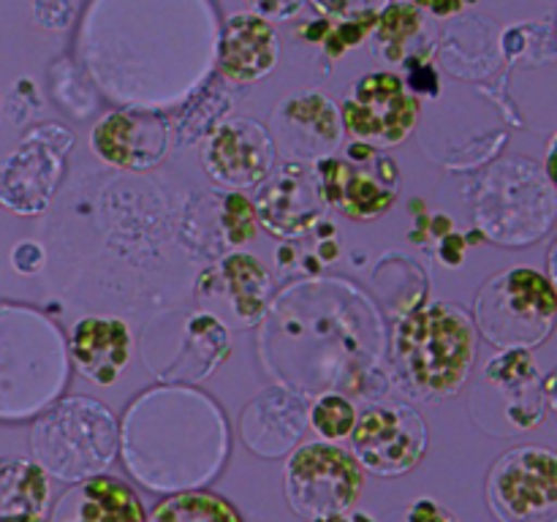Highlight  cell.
Segmentation results:
<instances>
[{"mask_svg": "<svg viewBox=\"0 0 557 522\" xmlns=\"http://www.w3.org/2000/svg\"><path fill=\"white\" fill-rule=\"evenodd\" d=\"M47 522H147L139 493L125 478L101 473L65 489Z\"/></svg>", "mask_w": 557, "mask_h": 522, "instance_id": "obj_19", "label": "cell"}, {"mask_svg": "<svg viewBox=\"0 0 557 522\" xmlns=\"http://www.w3.org/2000/svg\"><path fill=\"white\" fill-rule=\"evenodd\" d=\"M221 217H223V234H226L228 245H245L253 239L256 234L253 201H248L239 194H226L221 204Z\"/></svg>", "mask_w": 557, "mask_h": 522, "instance_id": "obj_26", "label": "cell"}, {"mask_svg": "<svg viewBox=\"0 0 557 522\" xmlns=\"http://www.w3.org/2000/svg\"><path fill=\"white\" fill-rule=\"evenodd\" d=\"M270 291V272L256 256L234 253L215 270L205 272L199 297H210V304H221L237 324L248 326L261 315Z\"/></svg>", "mask_w": 557, "mask_h": 522, "instance_id": "obj_20", "label": "cell"}, {"mask_svg": "<svg viewBox=\"0 0 557 522\" xmlns=\"http://www.w3.org/2000/svg\"><path fill=\"white\" fill-rule=\"evenodd\" d=\"M364 489V471L351 451L326 440L302 444L283 468L288 509L302 520L348 511Z\"/></svg>", "mask_w": 557, "mask_h": 522, "instance_id": "obj_7", "label": "cell"}, {"mask_svg": "<svg viewBox=\"0 0 557 522\" xmlns=\"http://www.w3.org/2000/svg\"><path fill=\"white\" fill-rule=\"evenodd\" d=\"M357 408L348 397L343 395H324L313 402V408L308 411L310 424H313L315 433L326 440V444H337V440H346L351 435L354 424H357Z\"/></svg>", "mask_w": 557, "mask_h": 522, "instance_id": "obj_25", "label": "cell"}, {"mask_svg": "<svg viewBox=\"0 0 557 522\" xmlns=\"http://www.w3.org/2000/svg\"><path fill=\"white\" fill-rule=\"evenodd\" d=\"M392 0H313L315 9L330 22H370L379 20L381 11Z\"/></svg>", "mask_w": 557, "mask_h": 522, "instance_id": "obj_27", "label": "cell"}, {"mask_svg": "<svg viewBox=\"0 0 557 522\" xmlns=\"http://www.w3.org/2000/svg\"><path fill=\"white\" fill-rule=\"evenodd\" d=\"M403 82H406L408 90L419 92V96H438V74H435L433 63L411 65V69H408V76Z\"/></svg>", "mask_w": 557, "mask_h": 522, "instance_id": "obj_32", "label": "cell"}, {"mask_svg": "<svg viewBox=\"0 0 557 522\" xmlns=\"http://www.w3.org/2000/svg\"><path fill=\"white\" fill-rule=\"evenodd\" d=\"M395 359L422 397H455L476 362V326L468 310L433 302L397 324Z\"/></svg>", "mask_w": 557, "mask_h": 522, "instance_id": "obj_4", "label": "cell"}, {"mask_svg": "<svg viewBox=\"0 0 557 522\" xmlns=\"http://www.w3.org/2000/svg\"><path fill=\"white\" fill-rule=\"evenodd\" d=\"M555 283L539 270L515 266L490 277L473 302V326L500 351H531L555 330Z\"/></svg>", "mask_w": 557, "mask_h": 522, "instance_id": "obj_5", "label": "cell"}, {"mask_svg": "<svg viewBox=\"0 0 557 522\" xmlns=\"http://www.w3.org/2000/svg\"><path fill=\"white\" fill-rule=\"evenodd\" d=\"M310 522H379L373 514L368 511H341V514H326L319 517V520H310Z\"/></svg>", "mask_w": 557, "mask_h": 522, "instance_id": "obj_36", "label": "cell"}, {"mask_svg": "<svg viewBox=\"0 0 557 522\" xmlns=\"http://www.w3.org/2000/svg\"><path fill=\"white\" fill-rule=\"evenodd\" d=\"M125 468L152 493H185L210 482L226 462L223 413L194 389H152L120 427Z\"/></svg>", "mask_w": 557, "mask_h": 522, "instance_id": "obj_1", "label": "cell"}, {"mask_svg": "<svg viewBox=\"0 0 557 522\" xmlns=\"http://www.w3.org/2000/svg\"><path fill=\"white\" fill-rule=\"evenodd\" d=\"M201 163L212 183L223 188H250L264 183L275 166V145L264 125L232 117L207 136Z\"/></svg>", "mask_w": 557, "mask_h": 522, "instance_id": "obj_14", "label": "cell"}, {"mask_svg": "<svg viewBox=\"0 0 557 522\" xmlns=\"http://www.w3.org/2000/svg\"><path fill=\"white\" fill-rule=\"evenodd\" d=\"M424 16L413 3H389L373 25V58L384 63H406V69L428 63V49L417 47Z\"/></svg>", "mask_w": 557, "mask_h": 522, "instance_id": "obj_23", "label": "cell"}, {"mask_svg": "<svg viewBox=\"0 0 557 522\" xmlns=\"http://www.w3.org/2000/svg\"><path fill=\"white\" fill-rule=\"evenodd\" d=\"M462 250H466V239L457 237V234H446L444 245H441V259H444L449 266H460Z\"/></svg>", "mask_w": 557, "mask_h": 522, "instance_id": "obj_34", "label": "cell"}, {"mask_svg": "<svg viewBox=\"0 0 557 522\" xmlns=\"http://www.w3.org/2000/svg\"><path fill=\"white\" fill-rule=\"evenodd\" d=\"M479 427L498 438L539 427L547 411L542 373L531 351H500L484 364L471 402Z\"/></svg>", "mask_w": 557, "mask_h": 522, "instance_id": "obj_6", "label": "cell"}, {"mask_svg": "<svg viewBox=\"0 0 557 522\" xmlns=\"http://www.w3.org/2000/svg\"><path fill=\"white\" fill-rule=\"evenodd\" d=\"M147 522H245L232 500L212 489H185L158 500Z\"/></svg>", "mask_w": 557, "mask_h": 522, "instance_id": "obj_24", "label": "cell"}, {"mask_svg": "<svg viewBox=\"0 0 557 522\" xmlns=\"http://www.w3.org/2000/svg\"><path fill=\"white\" fill-rule=\"evenodd\" d=\"M313 166L326 207H335L351 221H375L400 194V169L395 158L362 141H351L341 156L332 152Z\"/></svg>", "mask_w": 557, "mask_h": 522, "instance_id": "obj_8", "label": "cell"}, {"mask_svg": "<svg viewBox=\"0 0 557 522\" xmlns=\"http://www.w3.org/2000/svg\"><path fill=\"white\" fill-rule=\"evenodd\" d=\"M341 123L354 141L386 150L403 145L413 134L419 101L400 74L373 71L351 85V92L341 103Z\"/></svg>", "mask_w": 557, "mask_h": 522, "instance_id": "obj_12", "label": "cell"}, {"mask_svg": "<svg viewBox=\"0 0 557 522\" xmlns=\"http://www.w3.org/2000/svg\"><path fill=\"white\" fill-rule=\"evenodd\" d=\"M33 462L58 482L107 473L120 455V422L107 402L71 395L44 408L30 427Z\"/></svg>", "mask_w": 557, "mask_h": 522, "instance_id": "obj_3", "label": "cell"}, {"mask_svg": "<svg viewBox=\"0 0 557 522\" xmlns=\"http://www.w3.org/2000/svg\"><path fill=\"white\" fill-rule=\"evenodd\" d=\"M484 498L498 522H557V455L547 446H515L490 468Z\"/></svg>", "mask_w": 557, "mask_h": 522, "instance_id": "obj_9", "label": "cell"}, {"mask_svg": "<svg viewBox=\"0 0 557 522\" xmlns=\"http://www.w3.org/2000/svg\"><path fill=\"white\" fill-rule=\"evenodd\" d=\"M69 384V346L52 321L25 304H0V422H25Z\"/></svg>", "mask_w": 557, "mask_h": 522, "instance_id": "obj_2", "label": "cell"}, {"mask_svg": "<svg viewBox=\"0 0 557 522\" xmlns=\"http://www.w3.org/2000/svg\"><path fill=\"white\" fill-rule=\"evenodd\" d=\"M134 353V337L123 319L87 315L71 330L69 357L74 359L82 378L98 386L117 384Z\"/></svg>", "mask_w": 557, "mask_h": 522, "instance_id": "obj_18", "label": "cell"}, {"mask_svg": "<svg viewBox=\"0 0 557 522\" xmlns=\"http://www.w3.org/2000/svg\"><path fill=\"white\" fill-rule=\"evenodd\" d=\"M267 177L270 179L261 185L253 204L256 221L267 232L281 239H292L321 223L326 201L313 163H281Z\"/></svg>", "mask_w": 557, "mask_h": 522, "instance_id": "obj_13", "label": "cell"}, {"mask_svg": "<svg viewBox=\"0 0 557 522\" xmlns=\"http://www.w3.org/2000/svg\"><path fill=\"white\" fill-rule=\"evenodd\" d=\"M248 5L264 22H288L305 9V0H248Z\"/></svg>", "mask_w": 557, "mask_h": 522, "instance_id": "obj_29", "label": "cell"}, {"mask_svg": "<svg viewBox=\"0 0 557 522\" xmlns=\"http://www.w3.org/2000/svg\"><path fill=\"white\" fill-rule=\"evenodd\" d=\"M281 38L275 27L256 14H232L218 44V71L232 85H250L275 71Z\"/></svg>", "mask_w": 557, "mask_h": 522, "instance_id": "obj_17", "label": "cell"}, {"mask_svg": "<svg viewBox=\"0 0 557 522\" xmlns=\"http://www.w3.org/2000/svg\"><path fill=\"white\" fill-rule=\"evenodd\" d=\"M305 424H308V413H305L302 402L270 389L245 408L243 419H239V435L250 451L272 460L297 446L305 433Z\"/></svg>", "mask_w": 557, "mask_h": 522, "instance_id": "obj_21", "label": "cell"}, {"mask_svg": "<svg viewBox=\"0 0 557 522\" xmlns=\"http://www.w3.org/2000/svg\"><path fill=\"white\" fill-rule=\"evenodd\" d=\"M74 134L65 125L47 123L33 128L0 161V204L16 215H38L49 207L63 177Z\"/></svg>", "mask_w": 557, "mask_h": 522, "instance_id": "obj_10", "label": "cell"}, {"mask_svg": "<svg viewBox=\"0 0 557 522\" xmlns=\"http://www.w3.org/2000/svg\"><path fill=\"white\" fill-rule=\"evenodd\" d=\"M270 136L275 152H283L299 163H315L341 147V112L321 92L292 96L272 112Z\"/></svg>", "mask_w": 557, "mask_h": 522, "instance_id": "obj_15", "label": "cell"}, {"mask_svg": "<svg viewBox=\"0 0 557 522\" xmlns=\"http://www.w3.org/2000/svg\"><path fill=\"white\" fill-rule=\"evenodd\" d=\"M90 147L109 166L141 172L166 158L169 125L156 112L117 109L92 125Z\"/></svg>", "mask_w": 557, "mask_h": 522, "instance_id": "obj_16", "label": "cell"}, {"mask_svg": "<svg viewBox=\"0 0 557 522\" xmlns=\"http://www.w3.org/2000/svg\"><path fill=\"white\" fill-rule=\"evenodd\" d=\"M44 248L38 243H20L11 250V266H14L20 275H36L44 266Z\"/></svg>", "mask_w": 557, "mask_h": 522, "instance_id": "obj_31", "label": "cell"}, {"mask_svg": "<svg viewBox=\"0 0 557 522\" xmlns=\"http://www.w3.org/2000/svg\"><path fill=\"white\" fill-rule=\"evenodd\" d=\"M373 25H370V22H332L330 33H326L324 41H321V49H324V54L330 60L343 58L348 49L359 47V44L373 33Z\"/></svg>", "mask_w": 557, "mask_h": 522, "instance_id": "obj_28", "label": "cell"}, {"mask_svg": "<svg viewBox=\"0 0 557 522\" xmlns=\"http://www.w3.org/2000/svg\"><path fill=\"white\" fill-rule=\"evenodd\" d=\"M330 27H332V22L321 16V20H313V22H308V25L297 27V36L305 38L308 44H321L324 41L326 33H330Z\"/></svg>", "mask_w": 557, "mask_h": 522, "instance_id": "obj_35", "label": "cell"}, {"mask_svg": "<svg viewBox=\"0 0 557 522\" xmlns=\"http://www.w3.org/2000/svg\"><path fill=\"white\" fill-rule=\"evenodd\" d=\"M406 522H460L455 511L446 509L435 498H417L406 509Z\"/></svg>", "mask_w": 557, "mask_h": 522, "instance_id": "obj_30", "label": "cell"}, {"mask_svg": "<svg viewBox=\"0 0 557 522\" xmlns=\"http://www.w3.org/2000/svg\"><path fill=\"white\" fill-rule=\"evenodd\" d=\"M348 438L354 460L362 471L397 478L411 473L428 455L430 430L417 408L408 402H389L359 413Z\"/></svg>", "mask_w": 557, "mask_h": 522, "instance_id": "obj_11", "label": "cell"}, {"mask_svg": "<svg viewBox=\"0 0 557 522\" xmlns=\"http://www.w3.org/2000/svg\"><path fill=\"white\" fill-rule=\"evenodd\" d=\"M52 478L20 455H0V522H47Z\"/></svg>", "mask_w": 557, "mask_h": 522, "instance_id": "obj_22", "label": "cell"}, {"mask_svg": "<svg viewBox=\"0 0 557 522\" xmlns=\"http://www.w3.org/2000/svg\"><path fill=\"white\" fill-rule=\"evenodd\" d=\"M419 11H430L433 16H457L468 9L476 5L479 0H411Z\"/></svg>", "mask_w": 557, "mask_h": 522, "instance_id": "obj_33", "label": "cell"}]
</instances>
